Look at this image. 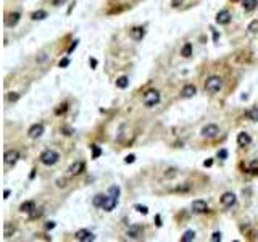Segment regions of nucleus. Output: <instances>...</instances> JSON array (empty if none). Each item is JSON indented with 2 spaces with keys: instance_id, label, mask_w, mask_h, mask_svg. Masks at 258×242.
<instances>
[{
  "instance_id": "3",
  "label": "nucleus",
  "mask_w": 258,
  "mask_h": 242,
  "mask_svg": "<svg viewBox=\"0 0 258 242\" xmlns=\"http://www.w3.org/2000/svg\"><path fill=\"white\" fill-rule=\"evenodd\" d=\"M158 102H160V94H158L156 90H148V92H145V95H144V103H145L147 107H153V105H156Z\"/></svg>"
},
{
  "instance_id": "30",
  "label": "nucleus",
  "mask_w": 258,
  "mask_h": 242,
  "mask_svg": "<svg viewBox=\"0 0 258 242\" xmlns=\"http://www.w3.org/2000/svg\"><path fill=\"white\" fill-rule=\"evenodd\" d=\"M92 150H94V153H92V158H98V157H100V153H102V150H100L97 145H92Z\"/></svg>"
},
{
  "instance_id": "2",
  "label": "nucleus",
  "mask_w": 258,
  "mask_h": 242,
  "mask_svg": "<svg viewBox=\"0 0 258 242\" xmlns=\"http://www.w3.org/2000/svg\"><path fill=\"white\" fill-rule=\"evenodd\" d=\"M223 87V81L221 78H218V76H210L205 82V89L208 90V92H219V89Z\"/></svg>"
},
{
  "instance_id": "27",
  "label": "nucleus",
  "mask_w": 258,
  "mask_h": 242,
  "mask_svg": "<svg viewBox=\"0 0 258 242\" xmlns=\"http://www.w3.org/2000/svg\"><path fill=\"white\" fill-rule=\"evenodd\" d=\"M249 171L253 173V174H258V160H253L249 165Z\"/></svg>"
},
{
  "instance_id": "43",
  "label": "nucleus",
  "mask_w": 258,
  "mask_h": 242,
  "mask_svg": "<svg viewBox=\"0 0 258 242\" xmlns=\"http://www.w3.org/2000/svg\"><path fill=\"white\" fill-rule=\"evenodd\" d=\"M156 226H161V220H160V216H156Z\"/></svg>"
},
{
  "instance_id": "40",
  "label": "nucleus",
  "mask_w": 258,
  "mask_h": 242,
  "mask_svg": "<svg viewBox=\"0 0 258 242\" xmlns=\"http://www.w3.org/2000/svg\"><path fill=\"white\" fill-rule=\"evenodd\" d=\"M182 2H184V0H173L171 3H173V7H177V5H179V3H182Z\"/></svg>"
},
{
  "instance_id": "6",
  "label": "nucleus",
  "mask_w": 258,
  "mask_h": 242,
  "mask_svg": "<svg viewBox=\"0 0 258 242\" xmlns=\"http://www.w3.org/2000/svg\"><path fill=\"white\" fill-rule=\"evenodd\" d=\"M76 239H78V241H82V242H90V241L95 239V236L87 229H81V231L76 233Z\"/></svg>"
},
{
  "instance_id": "42",
  "label": "nucleus",
  "mask_w": 258,
  "mask_h": 242,
  "mask_svg": "<svg viewBox=\"0 0 258 242\" xmlns=\"http://www.w3.org/2000/svg\"><path fill=\"white\" fill-rule=\"evenodd\" d=\"M211 163H213V161H211V160H207L203 165H205V166H211Z\"/></svg>"
},
{
  "instance_id": "12",
  "label": "nucleus",
  "mask_w": 258,
  "mask_h": 242,
  "mask_svg": "<svg viewBox=\"0 0 258 242\" xmlns=\"http://www.w3.org/2000/svg\"><path fill=\"white\" fill-rule=\"evenodd\" d=\"M18 157H20V153L16 152V150H8V152L5 153V163L7 165H15L18 160Z\"/></svg>"
},
{
  "instance_id": "34",
  "label": "nucleus",
  "mask_w": 258,
  "mask_h": 242,
  "mask_svg": "<svg viewBox=\"0 0 258 242\" xmlns=\"http://www.w3.org/2000/svg\"><path fill=\"white\" fill-rule=\"evenodd\" d=\"M211 241H213V242L221 241V233H213V236H211Z\"/></svg>"
},
{
  "instance_id": "21",
  "label": "nucleus",
  "mask_w": 258,
  "mask_h": 242,
  "mask_svg": "<svg viewBox=\"0 0 258 242\" xmlns=\"http://www.w3.org/2000/svg\"><path fill=\"white\" fill-rule=\"evenodd\" d=\"M245 115H247V118H249L250 121H258V107L250 108V110L247 111Z\"/></svg>"
},
{
  "instance_id": "7",
  "label": "nucleus",
  "mask_w": 258,
  "mask_h": 242,
  "mask_svg": "<svg viewBox=\"0 0 258 242\" xmlns=\"http://www.w3.org/2000/svg\"><path fill=\"white\" fill-rule=\"evenodd\" d=\"M216 23L218 24H229L231 23V13L228 10H223L216 15Z\"/></svg>"
},
{
  "instance_id": "33",
  "label": "nucleus",
  "mask_w": 258,
  "mask_h": 242,
  "mask_svg": "<svg viewBox=\"0 0 258 242\" xmlns=\"http://www.w3.org/2000/svg\"><path fill=\"white\" fill-rule=\"evenodd\" d=\"M218 157H219L221 160H224V158H228V150H226V148H221V150L218 152Z\"/></svg>"
},
{
  "instance_id": "38",
  "label": "nucleus",
  "mask_w": 258,
  "mask_h": 242,
  "mask_svg": "<svg viewBox=\"0 0 258 242\" xmlns=\"http://www.w3.org/2000/svg\"><path fill=\"white\" fill-rule=\"evenodd\" d=\"M55 228V223L53 221H49L47 224H45V229H53Z\"/></svg>"
},
{
  "instance_id": "15",
  "label": "nucleus",
  "mask_w": 258,
  "mask_h": 242,
  "mask_svg": "<svg viewBox=\"0 0 258 242\" xmlns=\"http://www.w3.org/2000/svg\"><path fill=\"white\" fill-rule=\"evenodd\" d=\"M250 142H252V137H250L247 132H240V134L237 136V144H239V145H242V147L250 145Z\"/></svg>"
},
{
  "instance_id": "37",
  "label": "nucleus",
  "mask_w": 258,
  "mask_h": 242,
  "mask_svg": "<svg viewBox=\"0 0 258 242\" xmlns=\"http://www.w3.org/2000/svg\"><path fill=\"white\" fill-rule=\"evenodd\" d=\"M62 131H63V134H66V136H70V134H73V129H70V127H63Z\"/></svg>"
},
{
  "instance_id": "8",
  "label": "nucleus",
  "mask_w": 258,
  "mask_h": 242,
  "mask_svg": "<svg viewBox=\"0 0 258 242\" xmlns=\"http://www.w3.org/2000/svg\"><path fill=\"white\" fill-rule=\"evenodd\" d=\"M195 94H197V87L194 86V84H187V86H184L182 90H181V95H182L184 99H190V97H194Z\"/></svg>"
},
{
  "instance_id": "29",
  "label": "nucleus",
  "mask_w": 258,
  "mask_h": 242,
  "mask_svg": "<svg viewBox=\"0 0 258 242\" xmlns=\"http://www.w3.org/2000/svg\"><path fill=\"white\" fill-rule=\"evenodd\" d=\"M134 208L139 211V213H142V215H147L148 213V208L145 205H134Z\"/></svg>"
},
{
  "instance_id": "20",
  "label": "nucleus",
  "mask_w": 258,
  "mask_h": 242,
  "mask_svg": "<svg viewBox=\"0 0 258 242\" xmlns=\"http://www.w3.org/2000/svg\"><path fill=\"white\" fill-rule=\"evenodd\" d=\"M105 199H107V195H103V194H97V195L92 199V205H94V207H98V208H102Z\"/></svg>"
},
{
  "instance_id": "32",
  "label": "nucleus",
  "mask_w": 258,
  "mask_h": 242,
  "mask_svg": "<svg viewBox=\"0 0 258 242\" xmlns=\"http://www.w3.org/2000/svg\"><path fill=\"white\" fill-rule=\"evenodd\" d=\"M70 65V58H62V60H60V63H58V66H60V68H65V66H68Z\"/></svg>"
},
{
  "instance_id": "26",
  "label": "nucleus",
  "mask_w": 258,
  "mask_h": 242,
  "mask_svg": "<svg viewBox=\"0 0 258 242\" xmlns=\"http://www.w3.org/2000/svg\"><path fill=\"white\" fill-rule=\"evenodd\" d=\"M119 192H121V189H119L118 186H111V187L108 189V194H110V195H113V197H116V199L119 197Z\"/></svg>"
},
{
  "instance_id": "35",
  "label": "nucleus",
  "mask_w": 258,
  "mask_h": 242,
  "mask_svg": "<svg viewBox=\"0 0 258 242\" xmlns=\"http://www.w3.org/2000/svg\"><path fill=\"white\" fill-rule=\"evenodd\" d=\"M134 160H135V157H134V155H127L126 158H124V161H126V163H132Z\"/></svg>"
},
{
  "instance_id": "17",
  "label": "nucleus",
  "mask_w": 258,
  "mask_h": 242,
  "mask_svg": "<svg viewBox=\"0 0 258 242\" xmlns=\"http://www.w3.org/2000/svg\"><path fill=\"white\" fill-rule=\"evenodd\" d=\"M242 5H244L245 12H252L258 7V0H242Z\"/></svg>"
},
{
  "instance_id": "14",
  "label": "nucleus",
  "mask_w": 258,
  "mask_h": 242,
  "mask_svg": "<svg viewBox=\"0 0 258 242\" xmlns=\"http://www.w3.org/2000/svg\"><path fill=\"white\" fill-rule=\"evenodd\" d=\"M82 169H84V163H82V161H74V163L70 166V169H68V171H70L71 176H76V174H79Z\"/></svg>"
},
{
  "instance_id": "24",
  "label": "nucleus",
  "mask_w": 258,
  "mask_h": 242,
  "mask_svg": "<svg viewBox=\"0 0 258 242\" xmlns=\"http://www.w3.org/2000/svg\"><path fill=\"white\" fill-rule=\"evenodd\" d=\"M194 239H195V233H194V231H186L184 236L181 237V241L182 242H192Z\"/></svg>"
},
{
  "instance_id": "5",
  "label": "nucleus",
  "mask_w": 258,
  "mask_h": 242,
  "mask_svg": "<svg viewBox=\"0 0 258 242\" xmlns=\"http://www.w3.org/2000/svg\"><path fill=\"white\" fill-rule=\"evenodd\" d=\"M42 134H44V126H42V124H34V126L29 127V131H28V136L31 139H37V137H41Z\"/></svg>"
},
{
  "instance_id": "39",
  "label": "nucleus",
  "mask_w": 258,
  "mask_h": 242,
  "mask_svg": "<svg viewBox=\"0 0 258 242\" xmlns=\"http://www.w3.org/2000/svg\"><path fill=\"white\" fill-rule=\"evenodd\" d=\"M65 2H66V0H53V5H55V7H60V5H63Z\"/></svg>"
},
{
  "instance_id": "16",
  "label": "nucleus",
  "mask_w": 258,
  "mask_h": 242,
  "mask_svg": "<svg viewBox=\"0 0 258 242\" xmlns=\"http://www.w3.org/2000/svg\"><path fill=\"white\" fill-rule=\"evenodd\" d=\"M127 236L132 239H139L142 236V228L140 226H131L129 229H127Z\"/></svg>"
},
{
  "instance_id": "9",
  "label": "nucleus",
  "mask_w": 258,
  "mask_h": 242,
  "mask_svg": "<svg viewBox=\"0 0 258 242\" xmlns=\"http://www.w3.org/2000/svg\"><path fill=\"white\" fill-rule=\"evenodd\" d=\"M236 200H237V199H236V195H234L232 192H226L221 195V203L224 207H232L234 203H236Z\"/></svg>"
},
{
  "instance_id": "22",
  "label": "nucleus",
  "mask_w": 258,
  "mask_h": 242,
  "mask_svg": "<svg viewBox=\"0 0 258 242\" xmlns=\"http://www.w3.org/2000/svg\"><path fill=\"white\" fill-rule=\"evenodd\" d=\"M127 86H129V79H127L126 76H121V78L116 79V87H119V89H126Z\"/></svg>"
},
{
  "instance_id": "41",
  "label": "nucleus",
  "mask_w": 258,
  "mask_h": 242,
  "mask_svg": "<svg viewBox=\"0 0 258 242\" xmlns=\"http://www.w3.org/2000/svg\"><path fill=\"white\" fill-rule=\"evenodd\" d=\"M8 195H10V190H8V189H7V190H5V192H3V199H8Z\"/></svg>"
},
{
  "instance_id": "31",
  "label": "nucleus",
  "mask_w": 258,
  "mask_h": 242,
  "mask_svg": "<svg viewBox=\"0 0 258 242\" xmlns=\"http://www.w3.org/2000/svg\"><path fill=\"white\" fill-rule=\"evenodd\" d=\"M7 99H8L10 102H16V100L20 99V95H18V94H15V92H10V94H8V97H7Z\"/></svg>"
},
{
  "instance_id": "18",
  "label": "nucleus",
  "mask_w": 258,
  "mask_h": 242,
  "mask_svg": "<svg viewBox=\"0 0 258 242\" xmlns=\"http://www.w3.org/2000/svg\"><path fill=\"white\" fill-rule=\"evenodd\" d=\"M144 34H145V29L144 28H134L131 29V37L134 39V41H140L144 37Z\"/></svg>"
},
{
  "instance_id": "36",
  "label": "nucleus",
  "mask_w": 258,
  "mask_h": 242,
  "mask_svg": "<svg viewBox=\"0 0 258 242\" xmlns=\"http://www.w3.org/2000/svg\"><path fill=\"white\" fill-rule=\"evenodd\" d=\"M78 44H79V41H73V45H71V47H70V50H68V54H71V52H73V50L76 49V45H78Z\"/></svg>"
},
{
  "instance_id": "25",
  "label": "nucleus",
  "mask_w": 258,
  "mask_h": 242,
  "mask_svg": "<svg viewBox=\"0 0 258 242\" xmlns=\"http://www.w3.org/2000/svg\"><path fill=\"white\" fill-rule=\"evenodd\" d=\"M181 55H182V57H190V55H192V45L186 44L184 47H182V50H181Z\"/></svg>"
},
{
  "instance_id": "28",
  "label": "nucleus",
  "mask_w": 258,
  "mask_h": 242,
  "mask_svg": "<svg viewBox=\"0 0 258 242\" xmlns=\"http://www.w3.org/2000/svg\"><path fill=\"white\" fill-rule=\"evenodd\" d=\"M249 31L250 33H258V20H253L249 24Z\"/></svg>"
},
{
  "instance_id": "10",
  "label": "nucleus",
  "mask_w": 258,
  "mask_h": 242,
  "mask_svg": "<svg viewBox=\"0 0 258 242\" xmlns=\"http://www.w3.org/2000/svg\"><path fill=\"white\" fill-rule=\"evenodd\" d=\"M116 202H118V199L113 197V195H107V199H105V202H103L102 208L105 210V211H111V210L116 207Z\"/></svg>"
},
{
  "instance_id": "1",
  "label": "nucleus",
  "mask_w": 258,
  "mask_h": 242,
  "mask_svg": "<svg viewBox=\"0 0 258 242\" xmlns=\"http://www.w3.org/2000/svg\"><path fill=\"white\" fill-rule=\"evenodd\" d=\"M60 160V153L55 152V150H44L41 155V161L44 165H47V166H52V165H55L57 161Z\"/></svg>"
},
{
  "instance_id": "4",
  "label": "nucleus",
  "mask_w": 258,
  "mask_h": 242,
  "mask_svg": "<svg viewBox=\"0 0 258 242\" xmlns=\"http://www.w3.org/2000/svg\"><path fill=\"white\" fill-rule=\"evenodd\" d=\"M218 132H219V129H218L216 124H207V126L202 129V136H203V137H208V139L216 137Z\"/></svg>"
},
{
  "instance_id": "13",
  "label": "nucleus",
  "mask_w": 258,
  "mask_h": 242,
  "mask_svg": "<svg viewBox=\"0 0 258 242\" xmlns=\"http://www.w3.org/2000/svg\"><path fill=\"white\" fill-rule=\"evenodd\" d=\"M20 13H10L8 16L5 18V26H7V28H12V26H15L18 23V21H20Z\"/></svg>"
},
{
  "instance_id": "19",
  "label": "nucleus",
  "mask_w": 258,
  "mask_h": 242,
  "mask_svg": "<svg viewBox=\"0 0 258 242\" xmlns=\"http://www.w3.org/2000/svg\"><path fill=\"white\" fill-rule=\"evenodd\" d=\"M20 210L23 211V213H33V210H36V203L34 202H24L23 205L20 207Z\"/></svg>"
},
{
  "instance_id": "23",
  "label": "nucleus",
  "mask_w": 258,
  "mask_h": 242,
  "mask_svg": "<svg viewBox=\"0 0 258 242\" xmlns=\"http://www.w3.org/2000/svg\"><path fill=\"white\" fill-rule=\"evenodd\" d=\"M31 18H33L34 21H37V20H45V18H47V12H44V10L34 12L33 15H31Z\"/></svg>"
},
{
  "instance_id": "11",
  "label": "nucleus",
  "mask_w": 258,
  "mask_h": 242,
  "mask_svg": "<svg viewBox=\"0 0 258 242\" xmlns=\"http://www.w3.org/2000/svg\"><path fill=\"white\" fill-rule=\"evenodd\" d=\"M208 210V207H207V202L205 200H195L192 203V211L194 213H205Z\"/></svg>"
}]
</instances>
